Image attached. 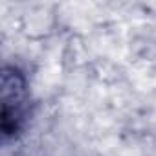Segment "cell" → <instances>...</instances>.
<instances>
[{"instance_id":"cell-1","label":"cell","mask_w":156,"mask_h":156,"mask_svg":"<svg viewBox=\"0 0 156 156\" xmlns=\"http://www.w3.org/2000/svg\"><path fill=\"white\" fill-rule=\"evenodd\" d=\"M55 26H57V17L44 8H35L20 17V30L31 41L48 39L55 31Z\"/></svg>"}]
</instances>
